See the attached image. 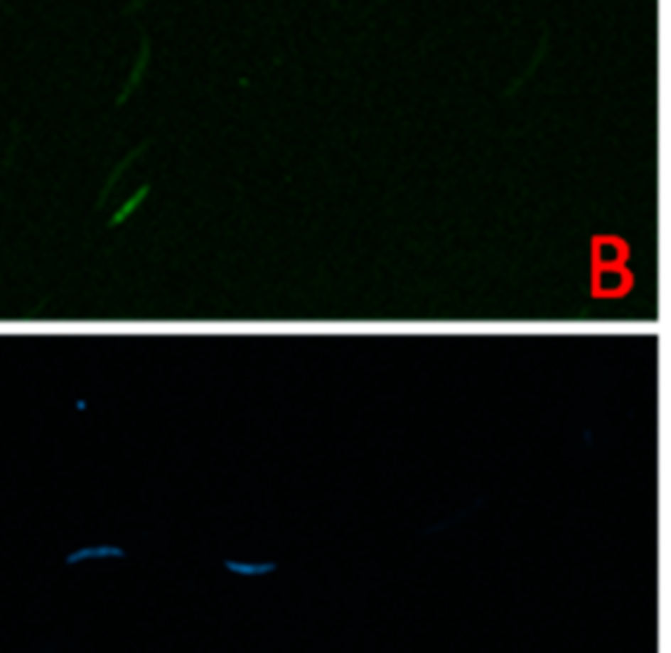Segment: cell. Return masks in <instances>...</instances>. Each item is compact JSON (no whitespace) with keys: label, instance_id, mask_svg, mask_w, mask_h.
Wrapping results in <instances>:
<instances>
[{"label":"cell","instance_id":"6da1fadb","mask_svg":"<svg viewBox=\"0 0 671 653\" xmlns=\"http://www.w3.org/2000/svg\"><path fill=\"white\" fill-rule=\"evenodd\" d=\"M127 551L120 547V545H112V543H99V545H87V547H79L75 551H71L65 555V565H79V563H85V561H107V559H124Z\"/></svg>","mask_w":671,"mask_h":653},{"label":"cell","instance_id":"3957f363","mask_svg":"<svg viewBox=\"0 0 671 653\" xmlns=\"http://www.w3.org/2000/svg\"><path fill=\"white\" fill-rule=\"evenodd\" d=\"M148 61H150V45H148V42H142V53H140V58H138V61H136V65H134V69H132V73H130V77H128V83L127 85H124V91H122V97H120L119 101L122 102L124 101V99H127L128 95L132 93V89H134V87L138 85V83H140V79H142V75H144V71H146V68H148Z\"/></svg>","mask_w":671,"mask_h":653},{"label":"cell","instance_id":"7a4b0ae2","mask_svg":"<svg viewBox=\"0 0 671 653\" xmlns=\"http://www.w3.org/2000/svg\"><path fill=\"white\" fill-rule=\"evenodd\" d=\"M222 565L227 571L240 575V577H258V575H266V573H272L276 568V563H245V561H232L225 559Z\"/></svg>","mask_w":671,"mask_h":653}]
</instances>
